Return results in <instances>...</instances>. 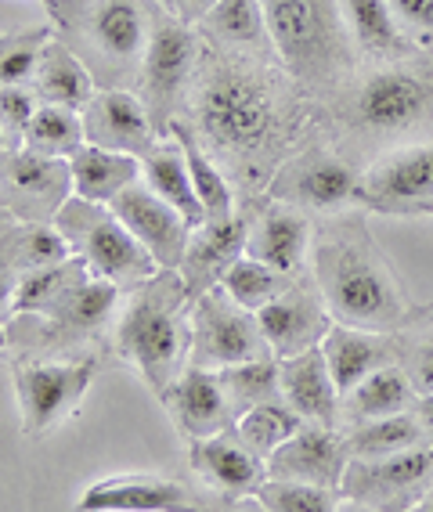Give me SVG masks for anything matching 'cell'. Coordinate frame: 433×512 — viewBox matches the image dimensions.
I'll list each match as a JSON object with an SVG mask.
<instances>
[{
    "label": "cell",
    "instance_id": "50",
    "mask_svg": "<svg viewBox=\"0 0 433 512\" xmlns=\"http://www.w3.org/2000/svg\"><path fill=\"white\" fill-rule=\"evenodd\" d=\"M419 509H423V512H433V484H430V491L423 494V502H419Z\"/></svg>",
    "mask_w": 433,
    "mask_h": 512
},
{
    "label": "cell",
    "instance_id": "6",
    "mask_svg": "<svg viewBox=\"0 0 433 512\" xmlns=\"http://www.w3.org/2000/svg\"><path fill=\"white\" fill-rule=\"evenodd\" d=\"M55 228L62 231L69 249L87 264L94 278L116 285H138L159 271L152 253L130 235L127 224L105 202H87L80 195H69L55 217Z\"/></svg>",
    "mask_w": 433,
    "mask_h": 512
},
{
    "label": "cell",
    "instance_id": "18",
    "mask_svg": "<svg viewBox=\"0 0 433 512\" xmlns=\"http://www.w3.org/2000/svg\"><path fill=\"white\" fill-rule=\"evenodd\" d=\"M257 321L275 357L304 354V350L318 347L325 332L332 329V314L322 293H311L304 285H286L275 300L260 307Z\"/></svg>",
    "mask_w": 433,
    "mask_h": 512
},
{
    "label": "cell",
    "instance_id": "24",
    "mask_svg": "<svg viewBox=\"0 0 433 512\" xmlns=\"http://www.w3.org/2000/svg\"><path fill=\"white\" fill-rule=\"evenodd\" d=\"M246 235H249V224L242 217L203 220L199 228H192L185 260L177 267L188 285V293H192V300L203 296L206 289H213V285H221V275L228 271L231 260L246 253Z\"/></svg>",
    "mask_w": 433,
    "mask_h": 512
},
{
    "label": "cell",
    "instance_id": "11",
    "mask_svg": "<svg viewBox=\"0 0 433 512\" xmlns=\"http://www.w3.org/2000/svg\"><path fill=\"white\" fill-rule=\"evenodd\" d=\"M361 206L394 217L433 210V141H412L383 152L361 174Z\"/></svg>",
    "mask_w": 433,
    "mask_h": 512
},
{
    "label": "cell",
    "instance_id": "16",
    "mask_svg": "<svg viewBox=\"0 0 433 512\" xmlns=\"http://www.w3.org/2000/svg\"><path fill=\"white\" fill-rule=\"evenodd\" d=\"M347 462H351L347 433H336V426H322V422H304L282 448L271 451L268 476H286V480H304V484L318 487H340Z\"/></svg>",
    "mask_w": 433,
    "mask_h": 512
},
{
    "label": "cell",
    "instance_id": "43",
    "mask_svg": "<svg viewBox=\"0 0 433 512\" xmlns=\"http://www.w3.org/2000/svg\"><path fill=\"white\" fill-rule=\"evenodd\" d=\"M40 109V98L33 91H26L22 83H8L0 87V123L8 130L11 145H22V134H26L29 119Z\"/></svg>",
    "mask_w": 433,
    "mask_h": 512
},
{
    "label": "cell",
    "instance_id": "54",
    "mask_svg": "<svg viewBox=\"0 0 433 512\" xmlns=\"http://www.w3.org/2000/svg\"><path fill=\"white\" fill-rule=\"evenodd\" d=\"M430 217H433V210H430Z\"/></svg>",
    "mask_w": 433,
    "mask_h": 512
},
{
    "label": "cell",
    "instance_id": "22",
    "mask_svg": "<svg viewBox=\"0 0 433 512\" xmlns=\"http://www.w3.org/2000/svg\"><path fill=\"white\" fill-rule=\"evenodd\" d=\"M314 246V228L307 213L289 202H275L257 217V224L246 235V256L260 260V264L275 267L282 275H300V267L307 264Z\"/></svg>",
    "mask_w": 433,
    "mask_h": 512
},
{
    "label": "cell",
    "instance_id": "41",
    "mask_svg": "<svg viewBox=\"0 0 433 512\" xmlns=\"http://www.w3.org/2000/svg\"><path fill=\"white\" fill-rule=\"evenodd\" d=\"M51 26H33L22 29V33H8L0 37V87L8 83H22L26 87L40 69V58H44V47L51 44Z\"/></svg>",
    "mask_w": 433,
    "mask_h": 512
},
{
    "label": "cell",
    "instance_id": "46",
    "mask_svg": "<svg viewBox=\"0 0 433 512\" xmlns=\"http://www.w3.org/2000/svg\"><path fill=\"white\" fill-rule=\"evenodd\" d=\"M415 419H419V426H423V437L426 444L433 448V394H419L415 397Z\"/></svg>",
    "mask_w": 433,
    "mask_h": 512
},
{
    "label": "cell",
    "instance_id": "38",
    "mask_svg": "<svg viewBox=\"0 0 433 512\" xmlns=\"http://www.w3.org/2000/svg\"><path fill=\"white\" fill-rule=\"evenodd\" d=\"M253 502L268 512H336L347 509L340 487H318L304 480H286V476H264Z\"/></svg>",
    "mask_w": 433,
    "mask_h": 512
},
{
    "label": "cell",
    "instance_id": "8",
    "mask_svg": "<svg viewBox=\"0 0 433 512\" xmlns=\"http://www.w3.org/2000/svg\"><path fill=\"white\" fill-rule=\"evenodd\" d=\"M271 354L260 332L257 311L235 303L221 285L192 300V357L188 365L231 368L253 357Z\"/></svg>",
    "mask_w": 433,
    "mask_h": 512
},
{
    "label": "cell",
    "instance_id": "14",
    "mask_svg": "<svg viewBox=\"0 0 433 512\" xmlns=\"http://www.w3.org/2000/svg\"><path fill=\"white\" fill-rule=\"evenodd\" d=\"M0 192L19 217L33 220V224H47L58 217L62 202L73 192L69 159L37 156V152L22 148L0 163Z\"/></svg>",
    "mask_w": 433,
    "mask_h": 512
},
{
    "label": "cell",
    "instance_id": "3",
    "mask_svg": "<svg viewBox=\"0 0 433 512\" xmlns=\"http://www.w3.org/2000/svg\"><path fill=\"white\" fill-rule=\"evenodd\" d=\"M268 15L271 47L300 83L325 87L351 65L354 44L340 15V0H260Z\"/></svg>",
    "mask_w": 433,
    "mask_h": 512
},
{
    "label": "cell",
    "instance_id": "20",
    "mask_svg": "<svg viewBox=\"0 0 433 512\" xmlns=\"http://www.w3.org/2000/svg\"><path fill=\"white\" fill-rule=\"evenodd\" d=\"M188 462H192L195 476L203 480L210 491H221L228 498H242V494H257V487L268 476V462L249 451L235 426L224 433H213L203 440H188Z\"/></svg>",
    "mask_w": 433,
    "mask_h": 512
},
{
    "label": "cell",
    "instance_id": "39",
    "mask_svg": "<svg viewBox=\"0 0 433 512\" xmlns=\"http://www.w3.org/2000/svg\"><path fill=\"white\" fill-rule=\"evenodd\" d=\"M217 372L224 379V390H228V401L235 408V415L253 408V404L282 401L275 354L253 357V361H242V365H231V368H217Z\"/></svg>",
    "mask_w": 433,
    "mask_h": 512
},
{
    "label": "cell",
    "instance_id": "33",
    "mask_svg": "<svg viewBox=\"0 0 433 512\" xmlns=\"http://www.w3.org/2000/svg\"><path fill=\"white\" fill-rule=\"evenodd\" d=\"M166 130H170V134L181 141V148H185L188 174H192L195 195H199V202H203L206 220H231L235 217V195H231V184H228V177L221 174V166L206 156L203 145H199V141L185 130V123L170 119Z\"/></svg>",
    "mask_w": 433,
    "mask_h": 512
},
{
    "label": "cell",
    "instance_id": "26",
    "mask_svg": "<svg viewBox=\"0 0 433 512\" xmlns=\"http://www.w3.org/2000/svg\"><path fill=\"white\" fill-rule=\"evenodd\" d=\"M340 15L354 51L372 58V62H394L415 47L405 26L397 22L390 0H340Z\"/></svg>",
    "mask_w": 433,
    "mask_h": 512
},
{
    "label": "cell",
    "instance_id": "30",
    "mask_svg": "<svg viewBox=\"0 0 433 512\" xmlns=\"http://www.w3.org/2000/svg\"><path fill=\"white\" fill-rule=\"evenodd\" d=\"M33 91L47 105H65V109L83 112V105L94 98V76L73 47L51 40L44 47L37 76H33Z\"/></svg>",
    "mask_w": 433,
    "mask_h": 512
},
{
    "label": "cell",
    "instance_id": "27",
    "mask_svg": "<svg viewBox=\"0 0 433 512\" xmlns=\"http://www.w3.org/2000/svg\"><path fill=\"white\" fill-rule=\"evenodd\" d=\"M141 181H145L159 199L170 202L192 228H199L206 220L203 202L195 195L192 174H188L185 148H181V141H177L174 134L166 141H156V145L141 156Z\"/></svg>",
    "mask_w": 433,
    "mask_h": 512
},
{
    "label": "cell",
    "instance_id": "21",
    "mask_svg": "<svg viewBox=\"0 0 433 512\" xmlns=\"http://www.w3.org/2000/svg\"><path fill=\"white\" fill-rule=\"evenodd\" d=\"M278 383H282V401L304 422L336 426L343 415V394L329 372L322 343L304 354L278 357Z\"/></svg>",
    "mask_w": 433,
    "mask_h": 512
},
{
    "label": "cell",
    "instance_id": "40",
    "mask_svg": "<svg viewBox=\"0 0 433 512\" xmlns=\"http://www.w3.org/2000/svg\"><path fill=\"white\" fill-rule=\"evenodd\" d=\"M289 285V275H282V271H275V267L260 264V260H253V256H235L228 264V271L221 275V289L231 296L235 303H242V307H249V311H260L264 303L275 300L282 289Z\"/></svg>",
    "mask_w": 433,
    "mask_h": 512
},
{
    "label": "cell",
    "instance_id": "35",
    "mask_svg": "<svg viewBox=\"0 0 433 512\" xmlns=\"http://www.w3.org/2000/svg\"><path fill=\"white\" fill-rule=\"evenodd\" d=\"M116 300H120V285L87 275L80 285H76L73 293L65 296V300L58 303L51 314H44V318L55 321L58 329L91 332V329H98V325H105V321L112 318V311H116Z\"/></svg>",
    "mask_w": 433,
    "mask_h": 512
},
{
    "label": "cell",
    "instance_id": "36",
    "mask_svg": "<svg viewBox=\"0 0 433 512\" xmlns=\"http://www.w3.org/2000/svg\"><path fill=\"white\" fill-rule=\"evenodd\" d=\"M415 444H426L423 426L415 419V412H397L387 419H369L354 422L347 433V448L351 458H376V455H394V451H408Z\"/></svg>",
    "mask_w": 433,
    "mask_h": 512
},
{
    "label": "cell",
    "instance_id": "4",
    "mask_svg": "<svg viewBox=\"0 0 433 512\" xmlns=\"http://www.w3.org/2000/svg\"><path fill=\"white\" fill-rule=\"evenodd\" d=\"M199 130L213 148L231 156H260L282 134V112L257 76L239 69H213L195 101Z\"/></svg>",
    "mask_w": 433,
    "mask_h": 512
},
{
    "label": "cell",
    "instance_id": "17",
    "mask_svg": "<svg viewBox=\"0 0 433 512\" xmlns=\"http://www.w3.org/2000/svg\"><path fill=\"white\" fill-rule=\"evenodd\" d=\"M83 138L87 145L145 156L156 145V119L138 94L109 87V91H94V98L83 105Z\"/></svg>",
    "mask_w": 433,
    "mask_h": 512
},
{
    "label": "cell",
    "instance_id": "1",
    "mask_svg": "<svg viewBox=\"0 0 433 512\" xmlns=\"http://www.w3.org/2000/svg\"><path fill=\"white\" fill-rule=\"evenodd\" d=\"M311 271L332 321L376 332H397L408 325L405 293L358 213H336V220L314 235Z\"/></svg>",
    "mask_w": 433,
    "mask_h": 512
},
{
    "label": "cell",
    "instance_id": "10",
    "mask_svg": "<svg viewBox=\"0 0 433 512\" xmlns=\"http://www.w3.org/2000/svg\"><path fill=\"white\" fill-rule=\"evenodd\" d=\"M195 55H199V44L188 22H181V15L174 11L159 8L148 19V47L141 58V91H145L141 101L156 123L177 109V101L192 80Z\"/></svg>",
    "mask_w": 433,
    "mask_h": 512
},
{
    "label": "cell",
    "instance_id": "51",
    "mask_svg": "<svg viewBox=\"0 0 433 512\" xmlns=\"http://www.w3.org/2000/svg\"><path fill=\"white\" fill-rule=\"evenodd\" d=\"M11 145V138H8V130H4V123H0V152Z\"/></svg>",
    "mask_w": 433,
    "mask_h": 512
},
{
    "label": "cell",
    "instance_id": "44",
    "mask_svg": "<svg viewBox=\"0 0 433 512\" xmlns=\"http://www.w3.org/2000/svg\"><path fill=\"white\" fill-rule=\"evenodd\" d=\"M405 354H401V365L412 375V383L419 394H433V329L419 332L405 343Z\"/></svg>",
    "mask_w": 433,
    "mask_h": 512
},
{
    "label": "cell",
    "instance_id": "13",
    "mask_svg": "<svg viewBox=\"0 0 433 512\" xmlns=\"http://www.w3.org/2000/svg\"><path fill=\"white\" fill-rule=\"evenodd\" d=\"M83 40L105 76L123 80L141 69L148 47V19L141 0H91L83 15Z\"/></svg>",
    "mask_w": 433,
    "mask_h": 512
},
{
    "label": "cell",
    "instance_id": "45",
    "mask_svg": "<svg viewBox=\"0 0 433 512\" xmlns=\"http://www.w3.org/2000/svg\"><path fill=\"white\" fill-rule=\"evenodd\" d=\"M397 11V22L405 26L408 40L415 47L433 44V0H390Z\"/></svg>",
    "mask_w": 433,
    "mask_h": 512
},
{
    "label": "cell",
    "instance_id": "7",
    "mask_svg": "<svg viewBox=\"0 0 433 512\" xmlns=\"http://www.w3.org/2000/svg\"><path fill=\"white\" fill-rule=\"evenodd\" d=\"M430 484H433V448L430 444H415V448L394 451V455L351 458L340 491L347 498V509L401 512V509H419Z\"/></svg>",
    "mask_w": 433,
    "mask_h": 512
},
{
    "label": "cell",
    "instance_id": "53",
    "mask_svg": "<svg viewBox=\"0 0 433 512\" xmlns=\"http://www.w3.org/2000/svg\"><path fill=\"white\" fill-rule=\"evenodd\" d=\"M8 347V329H4V325H0V350Z\"/></svg>",
    "mask_w": 433,
    "mask_h": 512
},
{
    "label": "cell",
    "instance_id": "42",
    "mask_svg": "<svg viewBox=\"0 0 433 512\" xmlns=\"http://www.w3.org/2000/svg\"><path fill=\"white\" fill-rule=\"evenodd\" d=\"M65 256H73L69 242L58 228H47V224H33V228L22 231L19 242V260L22 267H44V264H58Z\"/></svg>",
    "mask_w": 433,
    "mask_h": 512
},
{
    "label": "cell",
    "instance_id": "52",
    "mask_svg": "<svg viewBox=\"0 0 433 512\" xmlns=\"http://www.w3.org/2000/svg\"><path fill=\"white\" fill-rule=\"evenodd\" d=\"M44 8L51 11V15H58V0H44Z\"/></svg>",
    "mask_w": 433,
    "mask_h": 512
},
{
    "label": "cell",
    "instance_id": "12",
    "mask_svg": "<svg viewBox=\"0 0 433 512\" xmlns=\"http://www.w3.org/2000/svg\"><path fill=\"white\" fill-rule=\"evenodd\" d=\"M271 199L314 213H343L361 206V174L340 156L311 148L278 166Z\"/></svg>",
    "mask_w": 433,
    "mask_h": 512
},
{
    "label": "cell",
    "instance_id": "19",
    "mask_svg": "<svg viewBox=\"0 0 433 512\" xmlns=\"http://www.w3.org/2000/svg\"><path fill=\"white\" fill-rule=\"evenodd\" d=\"M166 408L174 415L177 430L185 433L188 440H203L213 433H224L235 426V408L228 401L224 379L217 368L188 365L185 372L177 375L170 390L163 394Z\"/></svg>",
    "mask_w": 433,
    "mask_h": 512
},
{
    "label": "cell",
    "instance_id": "28",
    "mask_svg": "<svg viewBox=\"0 0 433 512\" xmlns=\"http://www.w3.org/2000/svg\"><path fill=\"white\" fill-rule=\"evenodd\" d=\"M69 174H73V195L109 206L123 188H130L141 177V156L112 152L102 145H83L69 159Z\"/></svg>",
    "mask_w": 433,
    "mask_h": 512
},
{
    "label": "cell",
    "instance_id": "15",
    "mask_svg": "<svg viewBox=\"0 0 433 512\" xmlns=\"http://www.w3.org/2000/svg\"><path fill=\"white\" fill-rule=\"evenodd\" d=\"M112 213L130 228V235L138 238L141 246L152 253L159 267H181L188 249V235H192V224H188L181 213L170 206L166 199H159L145 181H134L130 188H123L116 199L109 202Z\"/></svg>",
    "mask_w": 433,
    "mask_h": 512
},
{
    "label": "cell",
    "instance_id": "31",
    "mask_svg": "<svg viewBox=\"0 0 433 512\" xmlns=\"http://www.w3.org/2000/svg\"><path fill=\"white\" fill-rule=\"evenodd\" d=\"M91 275L80 256H65L58 264L26 267L22 278L11 289V314H51L65 296L73 293L83 278Z\"/></svg>",
    "mask_w": 433,
    "mask_h": 512
},
{
    "label": "cell",
    "instance_id": "49",
    "mask_svg": "<svg viewBox=\"0 0 433 512\" xmlns=\"http://www.w3.org/2000/svg\"><path fill=\"white\" fill-rule=\"evenodd\" d=\"M4 307L11 311V289L4 285V278H0V311H4Z\"/></svg>",
    "mask_w": 433,
    "mask_h": 512
},
{
    "label": "cell",
    "instance_id": "47",
    "mask_svg": "<svg viewBox=\"0 0 433 512\" xmlns=\"http://www.w3.org/2000/svg\"><path fill=\"white\" fill-rule=\"evenodd\" d=\"M217 0H185V11H181V19H188V22H199L206 15V11L213 8Z\"/></svg>",
    "mask_w": 433,
    "mask_h": 512
},
{
    "label": "cell",
    "instance_id": "34",
    "mask_svg": "<svg viewBox=\"0 0 433 512\" xmlns=\"http://www.w3.org/2000/svg\"><path fill=\"white\" fill-rule=\"evenodd\" d=\"M199 26L210 33L213 40H221L228 47H264L271 44L268 33V15L260 0H217L206 11Z\"/></svg>",
    "mask_w": 433,
    "mask_h": 512
},
{
    "label": "cell",
    "instance_id": "5",
    "mask_svg": "<svg viewBox=\"0 0 433 512\" xmlns=\"http://www.w3.org/2000/svg\"><path fill=\"white\" fill-rule=\"evenodd\" d=\"M347 123L354 134L376 141L412 138L433 123V65L383 62L347 98Z\"/></svg>",
    "mask_w": 433,
    "mask_h": 512
},
{
    "label": "cell",
    "instance_id": "29",
    "mask_svg": "<svg viewBox=\"0 0 433 512\" xmlns=\"http://www.w3.org/2000/svg\"><path fill=\"white\" fill-rule=\"evenodd\" d=\"M415 397H419V390H415L412 375L405 372L401 361H390L343 394V415L351 419V426L369 419H387L397 412H412Z\"/></svg>",
    "mask_w": 433,
    "mask_h": 512
},
{
    "label": "cell",
    "instance_id": "9",
    "mask_svg": "<svg viewBox=\"0 0 433 512\" xmlns=\"http://www.w3.org/2000/svg\"><path fill=\"white\" fill-rule=\"evenodd\" d=\"M98 372L94 357L76 361H26L15 368V397L22 408V433L44 437L47 430L73 419L83 394Z\"/></svg>",
    "mask_w": 433,
    "mask_h": 512
},
{
    "label": "cell",
    "instance_id": "25",
    "mask_svg": "<svg viewBox=\"0 0 433 512\" xmlns=\"http://www.w3.org/2000/svg\"><path fill=\"white\" fill-rule=\"evenodd\" d=\"M322 350H325V361H329L332 379L340 386V394L354 390L376 368L397 361L394 332L361 329V325H347V321H332V329L322 339Z\"/></svg>",
    "mask_w": 433,
    "mask_h": 512
},
{
    "label": "cell",
    "instance_id": "32",
    "mask_svg": "<svg viewBox=\"0 0 433 512\" xmlns=\"http://www.w3.org/2000/svg\"><path fill=\"white\" fill-rule=\"evenodd\" d=\"M83 145H87L83 112L65 109V105H47V101H40V109L33 112L26 134H22V148L51 159H73Z\"/></svg>",
    "mask_w": 433,
    "mask_h": 512
},
{
    "label": "cell",
    "instance_id": "23",
    "mask_svg": "<svg viewBox=\"0 0 433 512\" xmlns=\"http://www.w3.org/2000/svg\"><path fill=\"white\" fill-rule=\"evenodd\" d=\"M192 498L181 484L163 480V476L123 473L105 476L80 494L76 509L83 512H177L192 509Z\"/></svg>",
    "mask_w": 433,
    "mask_h": 512
},
{
    "label": "cell",
    "instance_id": "2",
    "mask_svg": "<svg viewBox=\"0 0 433 512\" xmlns=\"http://www.w3.org/2000/svg\"><path fill=\"white\" fill-rule=\"evenodd\" d=\"M116 350L145 375L159 397L192 357V293L174 267H159L130 285V300L116 321Z\"/></svg>",
    "mask_w": 433,
    "mask_h": 512
},
{
    "label": "cell",
    "instance_id": "37",
    "mask_svg": "<svg viewBox=\"0 0 433 512\" xmlns=\"http://www.w3.org/2000/svg\"><path fill=\"white\" fill-rule=\"evenodd\" d=\"M300 426H304V419H300L286 401L253 404V408L239 412V419H235V433L242 437V444H246L249 451H257L264 462H268L271 451L282 448Z\"/></svg>",
    "mask_w": 433,
    "mask_h": 512
},
{
    "label": "cell",
    "instance_id": "48",
    "mask_svg": "<svg viewBox=\"0 0 433 512\" xmlns=\"http://www.w3.org/2000/svg\"><path fill=\"white\" fill-rule=\"evenodd\" d=\"M159 8H166V11H174V15H181L185 11V0H156Z\"/></svg>",
    "mask_w": 433,
    "mask_h": 512
}]
</instances>
